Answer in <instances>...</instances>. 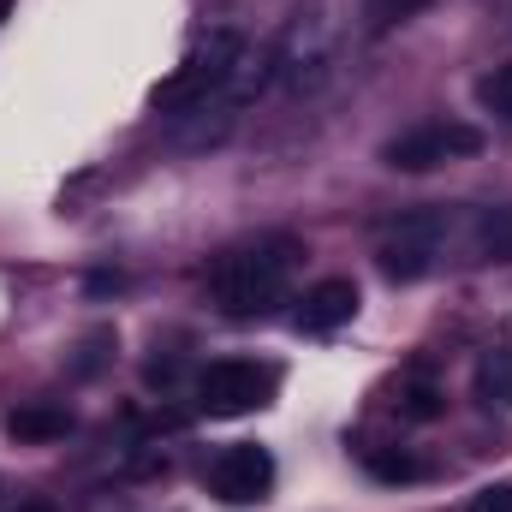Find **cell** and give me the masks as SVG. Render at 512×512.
Here are the masks:
<instances>
[{
    "label": "cell",
    "instance_id": "cell-1",
    "mask_svg": "<svg viewBox=\"0 0 512 512\" xmlns=\"http://www.w3.org/2000/svg\"><path fill=\"white\" fill-rule=\"evenodd\" d=\"M298 239H286V233H268V239H256V245H239V251H227L215 262V304L227 310V316H239V322H251V316H268L274 304H280V292L292 286V268H298Z\"/></svg>",
    "mask_w": 512,
    "mask_h": 512
},
{
    "label": "cell",
    "instance_id": "cell-2",
    "mask_svg": "<svg viewBox=\"0 0 512 512\" xmlns=\"http://www.w3.org/2000/svg\"><path fill=\"white\" fill-rule=\"evenodd\" d=\"M251 54V42H245V30H233V24H215V30H203L191 48H185V60L149 90V102L161 108V114H191V108H209V102H221L227 96V84H233V72H239V60Z\"/></svg>",
    "mask_w": 512,
    "mask_h": 512
},
{
    "label": "cell",
    "instance_id": "cell-3",
    "mask_svg": "<svg viewBox=\"0 0 512 512\" xmlns=\"http://www.w3.org/2000/svg\"><path fill=\"white\" fill-rule=\"evenodd\" d=\"M334 42H340V30H334V18H328V6H304V12H292L286 18V30L274 36V84H286V90H316L322 78H328V66H334Z\"/></svg>",
    "mask_w": 512,
    "mask_h": 512
},
{
    "label": "cell",
    "instance_id": "cell-4",
    "mask_svg": "<svg viewBox=\"0 0 512 512\" xmlns=\"http://www.w3.org/2000/svg\"><path fill=\"white\" fill-rule=\"evenodd\" d=\"M447 239H453V215L447 209H411V215H399L393 227L382 233V245H376V268H382L387 280H423L441 251H447Z\"/></svg>",
    "mask_w": 512,
    "mask_h": 512
},
{
    "label": "cell",
    "instance_id": "cell-5",
    "mask_svg": "<svg viewBox=\"0 0 512 512\" xmlns=\"http://www.w3.org/2000/svg\"><path fill=\"white\" fill-rule=\"evenodd\" d=\"M274 387H280V376L268 364H256V358H221V364H209L197 376V405L209 417H245V411H262L274 399Z\"/></svg>",
    "mask_w": 512,
    "mask_h": 512
},
{
    "label": "cell",
    "instance_id": "cell-6",
    "mask_svg": "<svg viewBox=\"0 0 512 512\" xmlns=\"http://www.w3.org/2000/svg\"><path fill=\"white\" fill-rule=\"evenodd\" d=\"M483 149V131L465 126V120H423V126L399 131L382 149V161L393 173H429L441 161H459V155H477Z\"/></svg>",
    "mask_w": 512,
    "mask_h": 512
},
{
    "label": "cell",
    "instance_id": "cell-7",
    "mask_svg": "<svg viewBox=\"0 0 512 512\" xmlns=\"http://www.w3.org/2000/svg\"><path fill=\"white\" fill-rule=\"evenodd\" d=\"M274 489V453L256 447V441H239L227 453L209 459V495L227 501V507H251V501H268Z\"/></svg>",
    "mask_w": 512,
    "mask_h": 512
},
{
    "label": "cell",
    "instance_id": "cell-8",
    "mask_svg": "<svg viewBox=\"0 0 512 512\" xmlns=\"http://www.w3.org/2000/svg\"><path fill=\"white\" fill-rule=\"evenodd\" d=\"M358 316V286L346 280V274H328V280H316L310 292H304V304H298V334H334V328H346Z\"/></svg>",
    "mask_w": 512,
    "mask_h": 512
},
{
    "label": "cell",
    "instance_id": "cell-9",
    "mask_svg": "<svg viewBox=\"0 0 512 512\" xmlns=\"http://www.w3.org/2000/svg\"><path fill=\"white\" fill-rule=\"evenodd\" d=\"M6 435L12 441H66L72 435V411L66 405H18L6 417Z\"/></svg>",
    "mask_w": 512,
    "mask_h": 512
},
{
    "label": "cell",
    "instance_id": "cell-10",
    "mask_svg": "<svg viewBox=\"0 0 512 512\" xmlns=\"http://www.w3.org/2000/svg\"><path fill=\"white\" fill-rule=\"evenodd\" d=\"M477 399L489 411H512V346H489L477 358Z\"/></svg>",
    "mask_w": 512,
    "mask_h": 512
},
{
    "label": "cell",
    "instance_id": "cell-11",
    "mask_svg": "<svg viewBox=\"0 0 512 512\" xmlns=\"http://www.w3.org/2000/svg\"><path fill=\"white\" fill-rule=\"evenodd\" d=\"M399 417H411V423H435V417H441V387L435 382H405L399 387Z\"/></svg>",
    "mask_w": 512,
    "mask_h": 512
},
{
    "label": "cell",
    "instance_id": "cell-12",
    "mask_svg": "<svg viewBox=\"0 0 512 512\" xmlns=\"http://www.w3.org/2000/svg\"><path fill=\"white\" fill-rule=\"evenodd\" d=\"M364 471L370 477H382V483H411V477H423V465L411 459V453H364Z\"/></svg>",
    "mask_w": 512,
    "mask_h": 512
},
{
    "label": "cell",
    "instance_id": "cell-13",
    "mask_svg": "<svg viewBox=\"0 0 512 512\" xmlns=\"http://www.w3.org/2000/svg\"><path fill=\"white\" fill-rule=\"evenodd\" d=\"M477 102L489 108V114H501V120H512V60L507 66H495L483 84H477Z\"/></svg>",
    "mask_w": 512,
    "mask_h": 512
},
{
    "label": "cell",
    "instance_id": "cell-14",
    "mask_svg": "<svg viewBox=\"0 0 512 512\" xmlns=\"http://www.w3.org/2000/svg\"><path fill=\"white\" fill-rule=\"evenodd\" d=\"M417 6H429V0H364V24H370V30H393V24H405Z\"/></svg>",
    "mask_w": 512,
    "mask_h": 512
},
{
    "label": "cell",
    "instance_id": "cell-15",
    "mask_svg": "<svg viewBox=\"0 0 512 512\" xmlns=\"http://www.w3.org/2000/svg\"><path fill=\"white\" fill-rule=\"evenodd\" d=\"M477 245H483L489 256H512V209L483 215V227H477Z\"/></svg>",
    "mask_w": 512,
    "mask_h": 512
},
{
    "label": "cell",
    "instance_id": "cell-16",
    "mask_svg": "<svg viewBox=\"0 0 512 512\" xmlns=\"http://www.w3.org/2000/svg\"><path fill=\"white\" fill-rule=\"evenodd\" d=\"M465 512H512V483H489V489H477Z\"/></svg>",
    "mask_w": 512,
    "mask_h": 512
},
{
    "label": "cell",
    "instance_id": "cell-17",
    "mask_svg": "<svg viewBox=\"0 0 512 512\" xmlns=\"http://www.w3.org/2000/svg\"><path fill=\"white\" fill-rule=\"evenodd\" d=\"M18 512H54V507H48V501H24Z\"/></svg>",
    "mask_w": 512,
    "mask_h": 512
},
{
    "label": "cell",
    "instance_id": "cell-18",
    "mask_svg": "<svg viewBox=\"0 0 512 512\" xmlns=\"http://www.w3.org/2000/svg\"><path fill=\"white\" fill-rule=\"evenodd\" d=\"M6 6H12V0H0V18H6Z\"/></svg>",
    "mask_w": 512,
    "mask_h": 512
}]
</instances>
